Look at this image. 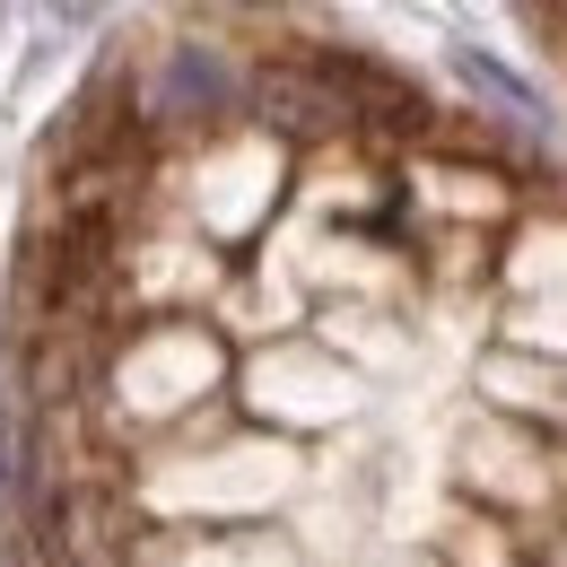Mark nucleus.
Returning a JSON list of instances; mask_svg holds the SVG:
<instances>
[{"mask_svg": "<svg viewBox=\"0 0 567 567\" xmlns=\"http://www.w3.org/2000/svg\"><path fill=\"white\" fill-rule=\"evenodd\" d=\"M227 105V71L210 44H175L157 62V114H218Z\"/></svg>", "mask_w": 567, "mask_h": 567, "instance_id": "nucleus-1", "label": "nucleus"}]
</instances>
